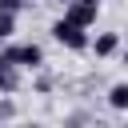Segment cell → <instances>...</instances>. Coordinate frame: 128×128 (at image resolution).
<instances>
[{"instance_id":"obj_1","label":"cell","mask_w":128,"mask_h":128,"mask_svg":"<svg viewBox=\"0 0 128 128\" xmlns=\"http://www.w3.org/2000/svg\"><path fill=\"white\" fill-rule=\"evenodd\" d=\"M112 100H116V104H128V88H116V92H112Z\"/></svg>"}]
</instances>
